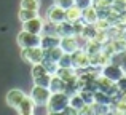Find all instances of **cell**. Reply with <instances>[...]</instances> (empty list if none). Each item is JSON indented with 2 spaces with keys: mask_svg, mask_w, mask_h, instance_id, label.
<instances>
[{
  "mask_svg": "<svg viewBox=\"0 0 126 115\" xmlns=\"http://www.w3.org/2000/svg\"><path fill=\"white\" fill-rule=\"evenodd\" d=\"M34 109H35V104L29 96H26L24 99H22V102L16 107L18 115H34Z\"/></svg>",
  "mask_w": 126,
  "mask_h": 115,
  "instance_id": "obj_13",
  "label": "cell"
},
{
  "mask_svg": "<svg viewBox=\"0 0 126 115\" xmlns=\"http://www.w3.org/2000/svg\"><path fill=\"white\" fill-rule=\"evenodd\" d=\"M58 66H59L61 69H67V67H72V54L62 53V56L59 58V61H58Z\"/></svg>",
  "mask_w": 126,
  "mask_h": 115,
  "instance_id": "obj_24",
  "label": "cell"
},
{
  "mask_svg": "<svg viewBox=\"0 0 126 115\" xmlns=\"http://www.w3.org/2000/svg\"><path fill=\"white\" fill-rule=\"evenodd\" d=\"M74 5L78 6L80 10H85V8L93 5V0H74Z\"/></svg>",
  "mask_w": 126,
  "mask_h": 115,
  "instance_id": "obj_30",
  "label": "cell"
},
{
  "mask_svg": "<svg viewBox=\"0 0 126 115\" xmlns=\"http://www.w3.org/2000/svg\"><path fill=\"white\" fill-rule=\"evenodd\" d=\"M97 19H99L97 18V10H96L94 5L81 10V22H83V24H91L93 26Z\"/></svg>",
  "mask_w": 126,
  "mask_h": 115,
  "instance_id": "obj_12",
  "label": "cell"
},
{
  "mask_svg": "<svg viewBox=\"0 0 126 115\" xmlns=\"http://www.w3.org/2000/svg\"><path fill=\"white\" fill-rule=\"evenodd\" d=\"M37 16H38V11H35V10L19 8V11H18V19H19L21 22L29 21V19H32V18H37Z\"/></svg>",
  "mask_w": 126,
  "mask_h": 115,
  "instance_id": "obj_19",
  "label": "cell"
},
{
  "mask_svg": "<svg viewBox=\"0 0 126 115\" xmlns=\"http://www.w3.org/2000/svg\"><path fill=\"white\" fill-rule=\"evenodd\" d=\"M56 35L58 37H67V35H74L72 31V24L67 21H62L59 24H56Z\"/></svg>",
  "mask_w": 126,
  "mask_h": 115,
  "instance_id": "obj_16",
  "label": "cell"
},
{
  "mask_svg": "<svg viewBox=\"0 0 126 115\" xmlns=\"http://www.w3.org/2000/svg\"><path fill=\"white\" fill-rule=\"evenodd\" d=\"M61 114H62V115H78V110L74 109V107H70V106H67Z\"/></svg>",
  "mask_w": 126,
  "mask_h": 115,
  "instance_id": "obj_32",
  "label": "cell"
},
{
  "mask_svg": "<svg viewBox=\"0 0 126 115\" xmlns=\"http://www.w3.org/2000/svg\"><path fill=\"white\" fill-rule=\"evenodd\" d=\"M78 115H94V110H93L91 106H83L78 110Z\"/></svg>",
  "mask_w": 126,
  "mask_h": 115,
  "instance_id": "obj_31",
  "label": "cell"
},
{
  "mask_svg": "<svg viewBox=\"0 0 126 115\" xmlns=\"http://www.w3.org/2000/svg\"><path fill=\"white\" fill-rule=\"evenodd\" d=\"M72 67L77 70V74L89 67V54L83 48H78L75 53H72Z\"/></svg>",
  "mask_w": 126,
  "mask_h": 115,
  "instance_id": "obj_4",
  "label": "cell"
},
{
  "mask_svg": "<svg viewBox=\"0 0 126 115\" xmlns=\"http://www.w3.org/2000/svg\"><path fill=\"white\" fill-rule=\"evenodd\" d=\"M53 3L58 5V6H61L62 10H67V8H70V6L74 5V0H53Z\"/></svg>",
  "mask_w": 126,
  "mask_h": 115,
  "instance_id": "obj_29",
  "label": "cell"
},
{
  "mask_svg": "<svg viewBox=\"0 0 126 115\" xmlns=\"http://www.w3.org/2000/svg\"><path fill=\"white\" fill-rule=\"evenodd\" d=\"M93 26L96 27V31H109V29L112 27V24H110L109 19H97Z\"/></svg>",
  "mask_w": 126,
  "mask_h": 115,
  "instance_id": "obj_27",
  "label": "cell"
},
{
  "mask_svg": "<svg viewBox=\"0 0 126 115\" xmlns=\"http://www.w3.org/2000/svg\"><path fill=\"white\" fill-rule=\"evenodd\" d=\"M45 58V51L40 47H31V48H21V59L27 64H38Z\"/></svg>",
  "mask_w": 126,
  "mask_h": 115,
  "instance_id": "obj_2",
  "label": "cell"
},
{
  "mask_svg": "<svg viewBox=\"0 0 126 115\" xmlns=\"http://www.w3.org/2000/svg\"><path fill=\"white\" fill-rule=\"evenodd\" d=\"M26 96H27V94H26L22 90L13 88V90H10L8 93L5 94V102H6V106H8V107H11V109L16 110V107L22 102V99H24Z\"/></svg>",
  "mask_w": 126,
  "mask_h": 115,
  "instance_id": "obj_7",
  "label": "cell"
},
{
  "mask_svg": "<svg viewBox=\"0 0 126 115\" xmlns=\"http://www.w3.org/2000/svg\"><path fill=\"white\" fill-rule=\"evenodd\" d=\"M94 102L96 104H104V106H110L112 104V98L109 96L105 91H94Z\"/></svg>",
  "mask_w": 126,
  "mask_h": 115,
  "instance_id": "obj_17",
  "label": "cell"
},
{
  "mask_svg": "<svg viewBox=\"0 0 126 115\" xmlns=\"http://www.w3.org/2000/svg\"><path fill=\"white\" fill-rule=\"evenodd\" d=\"M101 75L105 78H109L110 82H118L121 77H125V70L120 67V66L117 64H112V62H109V64L102 66L101 67Z\"/></svg>",
  "mask_w": 126,
  "mask_h": 115,
  "instance_id": "obj_5",
  "label": "cell"
},
{
  "mask_svg": "<svg viewBox=\"0 0 126 115\" xmlns=\"http://www.w3.org/2000/svg\"><path fill=\"white\" fill-rule=\"evenodd\" d=\"M69 106L74 107V109H77V110H80L81 107L85 106V102H83V99L80 98V94L75 93V94H72V96H69Z\"/></svg>",
  "mask_w": 126,
  "mask_h": 115,
  "instance_id": "obj_23",
  "label": "cell"
},
{
  "mask_svg": "<svg viewBox=\"0 0 126 115\" xmlns=\"http://www.w3.org/2000/svg\"><path fill=\"white\" fill-rule=\"evenodd\" d=\"M112 3H113V0H93V5L96 8H109V6H112Z\"/></svg>",
  "mask_w": 126,
  "mask_h": 115,
  "instance_id": "obj_28",
  "label": "cell"
},
{
  "mask_svg": "<svg viewBox=\"0 0 126 115\" xmlns=\"http://www.w3.org/2000/svg\"><path fill=\"white\" fill-rule=\"evenodd\" d=\"M59 48L62 50V53H67V54H72L80 48L78 45V37L75 35H67V37H61L59 40Z\"/></svg>",
  "mask_w": 126,
  "mask_h": 115,
  "instance_id": "obj_9",
  "label": "cell"
},
{
  "mask_svg": "<svg viewBox=\"0 0 126 115\" xmlns=\"http://www.w3.org/2000/svg\"><path fill=\"white\" fill-rule=\"evenodd\" d=\"M49 78H51V75H49V74H43V75H40V77L34 78V85H37V86H45V88H48V85H49Z\"/></svg>",
  "mask_w": 126,
  "mask_h": 115,
  "instance_id": "obj_26",
  "label": "cell"
},
{
  "mask_svg": "<svg viewBox=\"0 0 126 115\" xmlns=\"http://www.w3.org/2000/svg\"><path fill=\"white\" fill-rule=\"evenodd\" d=\"M43 74H46V70H45V67H43L42 62H38V64H32V69H31L32 78H37V77H40V75H43Z\"/></svg>",
  "mask_w": 126,
  "mask_h": 115,
  "instance_id": "obj_25",
  "label": "cell"
},
{
  "mask_svg": "<svg viewBox=\"0 0 126 115\" xmlns=\"http://www.w3.org/2000/svg\"><path fill=\"white\" fill-rule=\"evenodd\" d=\"M45 19L49 21V22H53V24H59V22L65 21V13H64V10H62L61 6H58V5L53 3V5L48 8V11H46V18Z\"/></svg>",
  "mask_w": 126,
  "mask_h": 115,
  "instance_id": "obj_10",
  "label": "cell"
},
{
  "mask_svg": "<svg viewBox=\"0 0 126 115\" xmlns=\"http://www.w3.org/2000/svg\"><path fill=\"white\" fill-rule=\"evenodd\" d=\"M96 34H97V31H96L94 26H91V24H85V27H83V31H81L80 37H81V38H85L86 42H89V40H94V38H96Z\"/></svg>",
  "mask_w": 126,
  "mask_h": 115,
  "instance_id": "obj_18",
  "label": "cell"
},
{
  "mask_svg": "<svg viewBox=\"0 0 126 115\" xmlns=\"http://www.w3.org/2000/svg\"><path fill=\"white\" fill-rule=\"evenodd\" d=\"M80 98L83 99L85 106H93L94 104V91H89V90H80L78 91Z\"/></svg>",
  "mask_w": 126,
  "mask_h": 115,
  "instance_id": "obj_21",
  "label": "cell"
},
{
  "mask_svg": "<svg viewBox=\"0 0 126 115\" xmlns=\"http://www.w3.org/2000/svg\"><path fill=\"white\" fill-rule=\"evenodd\" d=\"M40 6H42V0H21V8L40 11Z\"/></svg>",
  "mask_w": 126,
  "mask_h": 115,
  "instance_id": "obj_22",
  "label": "cell"
},
{
  "mask_svg": "<svg viewBox=\"0 0 126 115\" xmlns=\"http://www.w3.org/2000/svg\"><path fill=\"white\" fill-rule=\"evenodd\" d=\"M59 40L61 37L58 35H48V34H42V38H40V48L43 51H48L54 47H59Z\"/></svg>",
  "mask_w": 126,
  "mask_h": 115,
  "instance_id": "obj_11",
  "label": "cell"
},
{
  "mask_svg": "<svg viewBox=\"0 0 126 115\" xmlns=\"http://www.w3.org/2000/svg\"><path fill=\"white\" fill-rule=\"evenodd\" d=\"M64 13H65V21L70 22V24H74V22H77V21L81 19V10L75 5H72L70 8L64 10Z\"/></svg>",
  "mask_w": 126,
  "mask_h": 115,
  "instance_id": "obj_15",
  "label": "cell"
},
{
  "mask_svg": "<svg viewBox=\"0 0 126 115\" xmlns=\"http://www.w3.org/2000/svg\"><path fill=\"white\" fill-rule=\"evenodd\" d=\"M69 106V96L65 93H51L46 102L48 112H62Z\"/></svg>",
  "mask_w": 126,
  "mask_h": 115,
  "instance_id": "obj_1",
  "label": "cell"
},
{
  "mask_svg": "<svg viewBox=\"0 0 126 115\" xmlns=\"http://www.w3.org/2000/svg\"><path fill=\"white\" fill-rule=\"evenodd\" d=\"M46 115H62V114L61 112H48Z\"/></svg>",
  "mask_w": 126,
  "mask_h": 115,
  "instance_id": "obj_33",
  "label": "cell"
},
{
  "mask_svg": "<svg viewBox=\"0 0 126 115\" xmlns=\"http://www.w3.org/2000/svg\"><path fill=\"white\" fill-rule=\"evenodd\" d=\"M40 34H31V32L21 31L16 37V43L19 48H31V47H40Z\"/></svg>",
  "mask_w": 126,
  "mask_h": 115,
  "instance_id": "obj_3",
  "label": "cell"
},
{
  "mask_svg": "<svg viewBox=\"0 0 126 115\" xmlns=\"http://www.w3.org/2000/svg\"><path fill=\"white\" fill-rule=\"evenodd\" d=\"M43 24H45V18H42V16L38 15L37 18H32V19H29V21H24V22H22L21 31L31 32V34H40L42 35Z\"/></svg>",
  "mask_w": 126,
  "mask_h": 115,
  "instance_id": "obj_8",
  "label": "cell"
},
{
  "mask_svg": "<svg viewBox=\"0 0 126 115\" xmlns=\"http://www.w3.org/2000/svg\"><path fill=\"white\" fill-rule=\"evenodd\" d=\"M48 90L51 91V93H64L65 91V82L62 80L61 77H58V75H51Z\"/></svg>",
  "mask_w": 126,
  "mask_h": 115,
  "instance_id": "obj_14",
  "label": "cell"
},
{
  "mask_svg": "<svg viewBox=\"0 0 126 115\" xmlns=\"http://www.w3.org/2000/svg\"><path fill=\"white\" fill-rule=\"evenodd\" d=\"M42 64H43V67H45L46 74H49V75H56V72H58V69H59L58 62L51 61V59H48V58H43Z\"/></svg>",
  "mask_w": 126,
  "mask_h": 115,
  "instance_id": "obj_20",
  "label": "cell"
},
{
  "mask_svg": "<svg viewBox=\"0 0 126 115\" xmlns=\"http://www.w3.org/2000/svg\"><path fill=\"white\" fill-rule=\"evenodd\" d=\"M49 94H51V91H49L48 88L34 85V88L31 90L29 98L34 101L35 106H46V102H48V99H49Z\"/></svg>",
  "mask_w": 126,
  "mask_h": 115,
  "instance_id": "obj_6",
  "label": "cell"
}]
</instances>
